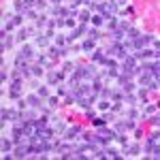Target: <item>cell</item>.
<instances>
[{
	"label": "cell",
	"mask_w": 160,
	"mask_h": 160,
	"mask_svg": "<svg viewBox=\"0 0 160 160\" xmlns=\"http://www.w3.org/2000/svg\"><path fill=\"white\" fill-rule=\"evenodd\" d=\"M96 9L100 11L102 17H113L115 11H118V2H115V0H111V2H102V4H96Z\"/></svg>",
	"instance_id": "6da1fadb"
},
{
	"label": "cell",
	"mask_w": 160,
	"mask_h": 160,
	"mask_svg": "<svg viewBox=\"0 0 160 160\" xmlns=\"http://www.w3.org/2000/svg\"><path fill=\"white\" fill-rule=\"evenodd\" d=\"M148 43H152V37H149V34H145V37H137L135 41H132V47H135L137 51H141Z\"/></svg>",
	"instance_id": "7a4b0ae2"
},
{
	"label": "cell",
	"mask_w": 160,
	"mask_h": 160,
	"mask_svg": "<svg viewBox=\"0 0 160 160\" xmlns=\"http://www.w3.org/2000/svg\"><path fill=\"white\" fill-rule=\"evenodd\" d=\"M13 156H17V158H26V156H30V145H22V143H17V148H15V154Z\"/></svg>",
	"instance_id": "3957f363"
},
{
	"label": "cell",
	"mask_w": 160,
	"mask_h": 160,
	"mask_svg": "<svg viewBox=\"0 0 160 160\" xmlns=\"http://www.w3.org/2000/svg\"><path fill=\"white\" fill-rule=\"evenodd\" d=\"M26 102H28L30 107H41V96H38V94H32V96L26 98Z\"/></svg>",
	"instance_id": "277c9868"
},
{
	"label": "cell",
	"mask_w": 160,
	"mask_h": 160,
	"mask_svg": "<svg viewBox=\"0 0 160 160\" xmlns=\"http://www.w3.org/2000/svg\"><path fill=\"white\" fill-rule=\"evenodd\" d=\"M122 43H113V45H111L109 49H107V53H111V56H118V53H120V51H122Z\"/></svg>",
	"instance_id": "5b68a950"
},
{
	"label": "cell",
	"mask_w": 160,
	"mask_h": 160,
	"mask_svg": "<svg viewBox=\"0 0 160 160\" xmlns=\"http://www.w3.org/2000/svg\"><path fill=\"white\" fill-rule=\"evenodd\" d=\"M28 58H32V49H30V47H24V49L19 51L17 60H28Z\"/></svg>",
	"instance_id": "8992f818"
},
{
	"label": "cell",
	"mask_w": 160,
	"mask_h": 160,
	"mask_svg": "<svg viewBox=\"0 0 160 160\" xmlns=\"http://www.w3.org/2000/svg\"><path fill=\"white\" fill-rule=\"evenodd\" d=\"M22 120H26V122H34V120H38V118H37L34 111H24V113H22Z\"/></svg>",
	"instance_id": "52a82bcc"
},
{
	"label": "cell",
	"mask_w": 160,
	"mask_h": 160,
	"mask_svg": "<svg viewBox=\"0 0 160 160\" xmlns=\"http://www.w3.org/2000/svg\"><path fill=\"white\" fill-rule=\"evenodd\" d=\"M62 77H64L62 73H49V83H51V86L60 83V81H62Z\"/></svg>",
	"instance_id": "ba28073f"
},
{
	"label": "cell",
	"mask_w": 160,
	"mask_h": 160,
	"mask_svg": "<svg viewBox=\"0 0 160 160\" xmlns=\"http://www.w3.org/2000/svg\"><path fill=\"white\" fill-rule=\"evenodd\" d=\"M124 34H126V30H124L122 26H120V28H113V32H111V37L115 38V41H120V38H122Z\"/></svg>",
	"instance_id": "9c48e42d"
},
{
	"label": "cell",
	"mask_w": 160,
	"mask_h": 160,
	"mask_svg": "<svg viewBox=\"0 0 160 160\" xmlns=\"http://www.w3.org/2000/svg\"><path fill=\"white\" fill-rule=\"evenodd\" d=\"M79 132H81L79 126H71V128L66 130V139H75V135H79Z\"/></svg>",
	"instance_id": "30bf717a"
},
{
	"label": "cell",
	"mask_w": 160,
	"mask_h": 160,
	"mask_svg": "<svg viewBox=\"0 0 160 160\" xmlns=\"http://www.w3.org/2000/svg\"><path fill=\"white\" fill-rule=\"evenodd\" d=\"M126 37L130 38V41H135V38L141 37V34H139V30H137V28H128V30H126Z\"/></svg>",
	"instance_id": "8fae6325"
},
{
	"label": "cell",
	"mask_w": 160,
	"mask_h": 160,
	"mask_svg": "<svg viewBox=\"0 0 160 160\" xmlns=\"http://www.w3.org/2000/svg\"><path fill=\"white\" fill-rule=\"evenodd\" d=\"M81 47H83V51L94 49V38H88V41H83V45H81ZM90 53H92V51H90Z\"/></svg>",
	"instance_id": "7c38bea8"
},
{
	"label": "cell",
	"mask_w": 160,
	"mask_h": 160,
	"mask_svg": "<svg viewBox=\"0 0 160 160\" xmlns=\"http://www.w3.org/2000/svg\"><path fill=\"white\" fill-rule=\"evenodd\" d=\"M92 60H94V62H105L107 58H105L102 51H94V53H92Z\"/></svg>",
	"instance_id": "4fadbf2b"
},
{
	"label": "cell",
	"mask_w": 160,
	"mask_h": 160,
	"mask_svg": "<svg viewBox=\"0 0 160 160\" xmlns=\"http://www.w3.org/2000/svg\"><path fill=\"white\" fill-rule=\"evenodd\" d=\"M53 15H60V17H68V11H66V9H62V7H56V9H53Z\"/></svg>",
	"instance_id": "5bb4252c"
},
{
	"label": "cell",
	"mask_w": 160,
	"mask_h": 160,
	"mask_svg": "<svg viewBox=\"0 0 160 160\" xmlns=\"http://www.w3.org/2000/svg\"><path fill=\"white\" fill-rule=\"evenodd\" d=\"M92 124L98 126V128H102V126L107 124V120H105V118H92Z\"/></svg>",
	"instance_id": "9a60e30c"
},
{
	"label": "cell",
	"mask_w": 160,
	"mask_h": 160,
	"mask_svg": "<svg viewBox=\"0 0 160 160\" xmlns=\"http://www.w3.org/2000/svg\"><path fill=\"white\" fill-rule=\"evenodd\" d=\"M100 94V98H111V94H113V90H109V88H102L98 92Z\"/></svg>",
	"instance_id": "2e32d148"
},
{
	"label": "cell",
	"mask_w": 160,
	"mask_h": 160,
	"mask_svg": "<svg viewBox=\"0 0 160 160\" xmlns=\"http://www.w3.org/2000/svg\"><path fill=\"white\" fill-rule=\"evenodd\" d=\"M152 53H154V51H148V49H143V51H137V53H135V58H149Z\"/></svg>",
	"instance_id": "e0dca14e"
},
{
	"label": "cell",
	"mask_w": 160,
	"mask_h": 160,
	"mask_svg": "<svg viewBox=\"0 0 160 160\" xmlns=\"http://www.w3.org/2000/svg\"><path fill=\"white\" fill-rule=\"evenodd\" d=\"M105 154H107V158H120V152H115V149H105Z\"/></svg>",
	"instance_id": "ac0fdd59"
},
{
	"label": "cell",
	"mask_w": 160,
	"mask_h": 160,
	"mask_svg": "<svg viewBox=\"0 0 160 160\" xmlns=\"http://www.w3.org/2000/svg\"><path fill=\"white\" fill-rule=\"evenodd\" d=\"M11 145H13V141H7V139H2V152H4V154L11 149Z\"/></svg>",
	"instance_id": "d6986e66"
},
{
	"label": "cell",
	"mask_w": 160,
	"mask_h": 160,
	"mask_svg": "<svg viewBox=\"0 0 160 160\" xmlns=\"http://www.w3.org/2000/svg\"><path fill=\"white\" fill-rule=\"evenodd\" d=\"M38 96H41V98H47V96H49L47 88H38Z\"/></svg>",
	"instance_id": "ffe728a7"
},
{
	"label": "cell",
	"mask_w": 160,
	"mask_h": 160,
	"mask_svg": "<svg viewBox=\"0 0 160 160\" xmlns=\"http://www.w3.org/2000/svg\"><path fill=\"white\" fill-rule=\"evenodd\" d=\"M111 98L115 100V102H120V100H122L124 96H122V92H113V94H111Z\"/></svg>",
	"instance_id": "44dd1931"
},
{
	"label": "cell",
	"mask_w": 160,
	"mask_h": 160,
	"mask_svg": "<svg viewBox=\"0 0 160 160\" xmlns=\"http://www.w3.org/2000/svg\"><path fill=\"white\" fill-rule=\"evenodd\" d=\"M92 24H94V26H100V24H102V15H96V17H92Z\"/></svg>",
	"instance_id": "7402d4cb"
},
{
	"label": "cell",
	"mask_w": 160,
	"mask_h": 160,
	"mask_svg": "<svg viewBox=\"0 0 160 160\" xmlns=\"http://www.w3.org/2000/svg\"><path fill=\"white\" fill-rule=\"evenodd\" d=\"M126 152H130V154H139V145H126Z\"/></svg>",
	"instance_id": "603a6c76"
},
{
	"label": "cell",
	"mask_w": 160,
	"mask_h": 160,
	"mask_svg": "<svg viewBox=\"0 0 160 160\" xmlns=\"http://www.w3.org/2000/svg\"><path fill=\"white\" fill-rule=\"evenodd\" d=\"M152 152H154V154H152L154 158H160V145H154V148H152Z\"/></svg>",
	"instance_id": "cb8c5ba5"
},
{
	"label": "cell",
	"mask_w": 160,
	"mask_h": 160,
	"mask_svg": "<svg viewBox=\"0 0 160 160\" xmlns=\"http://www.w3.org/2000/svg\"><path fill=\"white\" fill-rule=\"evenodd\" d=\"M88 37H90V38H94V41H96V38H98V32H96V30H88Z\"/></svg>",
	"instance_id": "d4e9b609"
},
{
	"label": "cell",
	"mask_w": 160,
	"mask_h": 160,
	"mask_svg": "<svg viewBox=\"0 0 160 160\" xmlns=\"http://www.w3.org/2000/svg\"><path fill=\"white\" fill-rule=\"evenodd\" d=\"M43 73V68H41V64L38 66H32V75H41Z\"/></svg>",
	"instance_id": "484cf974"
},
{
	"label": "cell",
	"mask_w": 160,
	"mask_h": 160,
	"mask_svg": "<svg viewBox=\"0 0 160 160\" xmlns=\"http://www.w3.org/2000/svg\"><path fill=\"white\" fill-rule=\"evenodd\" d=\"M126 102H130V105H135V102H137V96H132V94H128V96H126Z\"/></svg>",
	"instance_id": "4316f807"
},
{
	"label": "cell",
	"mask_w": 160,
	"mask_h": 160,
	"mask_svg": "<svg viewBox=\"0 0 160 160\" xmlns=\"http://www.w3.org/2000/svg\"><path fill=\"white\" fill-rule=\"evenodd\" d=\"M13 24H15V26H19V24H22V13H19V15H15V17H13Z\"/></svg>",
	"instance_id": "83f0119b"
},
{
	"label": "cell",
	"mask_w": 160,
	"mask_h": 160,
	"mask_svg": "<svg viewBox=\"0 0 160 160\" xmlns=\"http://www.w3.org/2000/svg\"><path fill=\"white\" fill-rule=\"evenodd\" d=\"M124 128H126V130H132V128H135V122H124Z\"/></svg>",
	"instance_id": "f1b7e54d"
},
{
	"label": "cell",
	"mask_w": 160,
	"mask_h": 160,
	"mask_svg": "<svg viewBox=\"0 0 160 160\" xmlns=\"http://www.w3.org/2000/svg\"><path fill=\"white\" fill-rule=\"evenodd\" d=\"M128 118H130V120H137V118H139V113H137V111H128Z\"/></svg>",
	"instance_id": "f546056e"
},
{
	"label": "cell",
	"mask_w": 160,
	"mask_h": 160,
	"mask_svg": "<svg viewBox=\"0 0 160 160\" xmlns=\"http://www.w3.org/2000/svg\"><path fill=\"white\" fill-rule=\"evenodd\" d=\"M107 26H109V28H115V26H118V22H115V19H113V17H111L109 22H107Z\"/></svg>",
	"instance_id": "4dcf8cb0"
},
{
	"label": "cell",
	"mask_w": 160,
	"mask_h": 160,
	"mask_svg": "<svg viewBox=\"0 0 160 160\" xmlns=\"http://www.w3.org/2000/svg\"><path fill=\"white\" fill-rule=\"evenodd\" d=\"M79 19H81V22H88V19H90V15H88V13H81V15H79Z\"/></svg>",
	"instance_id": "1f68e13d"
},
{
	"label": "cell",
	"mask_w": 160,
	"mask_h": 160,
	"mask_svg": "<svg viewBox=\"0 0 160 160\" xmlns=\"http://www.w3.org/2000/svg\"><path fill=\"white\" fill-rule=\"evenodd\" d=\"M49 105H51V107H56V105H58V98H56V96H51V98H49Z\"/></svg>",
	"instance_id": "d6a6232c"
},
{
	"label": "cell",
	"mask_w": 160,
	"mask_h": 160,
	"mask_svg": "<svg viewBox=\"0 0 160 160\" xmlns=\"http://www.w3.org/2000/svg\"><path fill=\"white\" fill-rule=\"evenodd\" d=\"M152 124H154V126H160V118H156V115H154V118H152Z\"/></svg>",
	"instance_id": "836d02e7"
},
{
	"label": "cell",
	"mask_w": 160,
	"mask_h": 160,
	"mask_svg": "<svg viewBox=\"0 0 160 160\" xmlns=\"http://www.w3.org/2000/svg\"><path fill=\"white\" fill-rule=\"evenodd\" d=\"M79 2H81V0H73V4H75V7H77V4H79Z\"/></svg>",
	"instance_id": "e575fe53"
},
{
	"label": "cell",
	"mask_w": 160,
	"mask_h": 160,
	"mask_svg": "<svg viewBox=\"0 0 160 160\" xmlns=\"http://www.w3.org/2000/svg\"><path fill=\"white\" fill-rule=\"evenodd\" d=\"M51 2H56V4H58V2H60V0H51Z\"/></svg>",
	"instance_id": "d590c367"
}]
</instances>
